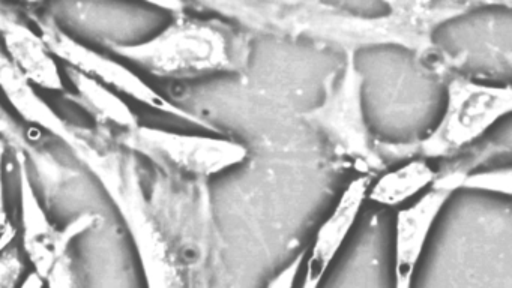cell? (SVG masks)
Returning a JSON list of instances; mask_svg holds the SVG:
<instances>
[{
    "mask_svg": "<svg viewBox=\"0 0 512 288\" xmlns=\"http://www.w3.org/2000/svg\"><path fill=\"white\" fill-rule=\"evenodd\" d=\"M461 5H413L394 3L392 11L367 17L334 3H260L254 14L257 32L287 38L329 42L355 53L374 44H398L427 51L436 24L461 14Z\"/></svg>",
    "mask_w": 512,
    "mask_h": 288,
    "instance_id": "1",
    "label": "cell"
},
{
    "mask_svg": "<svg viewBox=\"0 0 512 288\" xmlns=\"http://www.w3.org/2000/svg\"><path fill=\"white\" fill-rule=\"evenodd\" d=\"M0 29L11 62L32 84L41 89L65 92L61 72L43 36H38L31 27L7 11L0 12Z\"/></svg>",
    "mask_w": 512,
    "mask_h": 288,
    "instance_id": "11",
    "label": "cell"
},
{
    "mask_svg": "<svg viewBox=\"0 0 512 288\" xmlns=\"http://www.w3.org/2000/svg\"><path fill=\"white\" fill-rule=\"evenodd\" d=\"M16 162L19 168L25 251L28 252L37 272L43 275L49 285L71 287L74 278L71 257L68 254L70 243L79 234L98 227L103 218L97 213H83L64 230H56L35 194L28 168V156L22 150H16Z\"/></svg>",
    "mask_w": 512,
    "mask_h": 288,
    "instance_id": "7",
    "label": "cell"
},
{
    "mask_svg": "<svg viewBox=\"0 0 512 288\" xmlns=\"http://www.w3.org/2000/svg\"><path fill=\"white\" fill-rule=\"evenodd\" d=\"M454 191L431 185L415 204L400 210L395 225V284L409 287L431 227Z\"/></svg>",
    "mask_w": 512,
    "mask_h": 288,
    "instance_id": "9",
    "label": "cell"
},
{
    "mask_svg": "<svg viewBox=\"0 0 512 288\" xmlns=\"http://www.w3.org/2000/svg\"><path fill=\"white\" fill-rule=\"evenodd\" d=\"M16 233V228H14L13 222L8 219L7 212H5L4 209V222H2V251L13 243Z\"/></svg>",
    "mask_w": 512,
    "mask_h": 288,
    "instance_id": "17",
    "label": "cell"
},
{
    "mask_svg": "<svg viewBox=\"0 0 512 288\" xmlns=\"http://www.w3.org/2000/svg\"><path fill=\"white\" fill-rule=\"evenodd\" d=\"M67 74L76 90L74 95H70L71 101L76 102L86 113L91 114L98 125L106 128L115 125L125 131H131L140 126L136 113L106 84H101L100 81L71 66H68Z\"/></svg>",
    "mask_w": 512,
    "mask_h": 288,
    "instance_id": "12",
    "label": "cell"
},
{
    "mask_svg": "<svg viewBox=\"0 0 512 288\" xmlns=\"http://www.w3.org/2000/svg\"><path fill=\"white\" fill-rule=\"evenodd\" d=\"M23 270H25V264L20 258L19 251L16 248L4 249L2 260H0V284L4 287H13Z\"/></svg>",
    "mask_w": 512,
    "mask_h": 288,
    "instance_id": "15",
    "label": "cell"
},
{
    "mask_svg": "<svg viewBox=\"0 0 512 288\" xmlns=\"http://www.w3.org/2000/svg\"><path fill=\"white\" fill-rule=\"evenodd\" d=\"M437 173L422 158L412 159L397 170L389 171L371 188L370 198L383 206H395L409 200L425 186L433 185Z\"/></svg>",
    "mask_w": 512,
    "mask_h": 288,
    "instance_id": "13",
    "label": "cell"
},
{
    "mask_svg": "<svg viewBox=\"0 0 512 288\" xmlns=\"http://www.w3.org/2000/svg\"><path fill=\"white\" fill-rule=\"evenodd\" d=\"M34 20L53 56L65 60L71 68L85 72L86 75L101 81L107 87H113L118 92L131 96L140 104L148 105V107L161 111V113L170 114V116L178 117V119L185 120V122L193 123V125L199 126L205 131L220 134L221 131L217 125L191 113V111L179 108L178 105L160 95L157 90L152 89L136 72L122 65L121 62H116V60L110 59V57L104 56V54L98 53V51L92 50V48L86 47V45L80 44L79 41L71 38L50 15L35 17Z\"/></svg>",
    "mask_w": 512,
    "mask_h": 288,
    "instance_id": "8",
    "label": "cell"
},
{
    "mask_svg": "<svg viewBox=\"0 0 512 288\" xmlns=\"http://www.w3.org/2000/svg\"><path fill=\"white\" fill-rule=\"evenodd\" d=\"M305 252L302 251L301 254H298V257L289 264V266L284 267L277 276H274L271 282H269V287L271 288H287L292 287L295 284L296 276H298L299 269H301L302 263H304Z\"/></svg>",
    "mask_w": 512,
    "mask_h": 288,
    "instance_id": "16",
    "label": "cell"
},
{
    "mask_svg": "<svg viewBox=\"0 0 512 288\" xmlns=\"http://www.w3.org/2000/svg\"><path fill=\"white\" fill-rule=\"evenodd\" d=\"M124 146L148 156L167 173L208 179L247 159L244 144L229 138L179 134L151 126H137L119 137Z\"/></svg>",
    "mask_w": 512,
    "mask_h": 288,
    "instance_id": "6",
    "label": "cell"
},
{
    "mask_svg": "<svg viewBox=\"0 0 512 288\" xmlns=\"http://www.w3.org/2000/svg\"><path fill=\"white\" fill-rule=\"evenodd\" d=\"M44 284H46V279L43 278V275L40 272H34L23 282V287L37 288L43 287Z\"/></svg>",
    "mask_w": 512,
    "mask_h": 288,
    "instance_id": "18",
    "label": "cell"
},
{
    "mask_svg": "<svg viewBox=\"0 0 512 288\" xmlns=\"http://www.w3.org/2000/svg\"><path fill=\"white\" fill-rule=\"evenodd\" d=\"M362 80L355 53H347L341 74L332 72L326 80L322 104L305 113L304 119L325 135L338 158L370 174L382 168L385 158L364 120Z\"/></svg>",
    "mask_w": 512,
    "mask_h": 288,
    "instance_id": "5",
    "label": "cell"
},
{
    "mask_svg": "<svg viewBox=\"0 0 512 288\" xmlns=\"http://www.w3.org/2000/svg\"><path fill=\"white\" fill-rule=\"evenodd\" d=\"M134 65L160 78H196L215 72L241 74L247 68L248 39L218 20H200L185 12L149 41L139 44L106 42Z\"/></svg>",
    "mask_w": 512,
    "mask_h": 288,
    "instance_id": "3",
    "label": "cell"
},
{
    "mask_svg": "<svg viewBox=\"0 0 512 288\" xmlns=\"http://www.w3.org/2000/svg\"><path fill=\"white\" fill-rule=\"evenodd\" d=\"M449 75V74H448ZM448 104L433 132L413 143H380L383 158H437L458 152L478 140L497 120L512 113V84L476 83L461 75H449Z\"/></svg>",
    "mask_w": 512,
    "mask_h": 288,
    "instance_id": "4",
    "label": "cell"
},
{
    "mask_svg": "<svg viewBox=\"0 0 512 288\" xmlns=\"http://www.w3.org/2000/svg\"><path fill=\"white\" fill-rule=\"evenodd\" d=\"M155 5L160 6V8L169 9V11L173 12L175 15L181 14V12H185V3L181 2H157Z\"/></svg>",
    "mask_w": 512,
    "mask_h": 288,
    "instance_id": "19",
    "label": "cell"
},
{
    "mask_svg": "<svg viewBox=\"0 0 512 288\" xmlns=\"http://www.w3.org/2000/svg\"><path fill=\"white\" fill-rule=\"evenodd\" d=\"M368 188H370V174H362L353 179L344 189L331 215L320 225L307 261L305 288L317 287L328 272L335 255L340 251L358 218L365 197L370 194Z\"/></svg>",
    "mask_w": 512,
    "mask_h": 288,
    "instance_id": "10",
    "label": "cell"
},
{
    "mask_svg": "<svg viewBox=\"0 0 512 288\" xmlns=\"http://www.w3.org/2000/svg\"><path fill=\"white\" fill-rule=\"evenodd\" d=\"M461 188L481 189L512 197V167L470 173L464 177Z\"/></svg>",
    "mask_w": 512,
    "mask_h": 288,
    "instance_id": "14",
    "label": "cell"
},
{
    "mask_svg": "<svg viewBox=\"0 0 512 288\" xmlns=\"http://www.w3.org/2000/svg\"><path fill=\"white\" fill-rule=\"evenodd\" d=\"M47 132L64 141L80 162L94 173L118 207L137 248L146 281L151 287L181 284V272L158 228L151 203L146 200L137 170L136 156L121 141L113 140L110 128H82L56 116Z\"/></svg>",
    "mask_w": 512,
    "mask_h": 288,
    "instance_id": "2",
    "label": "cell"
}]
</instances>
